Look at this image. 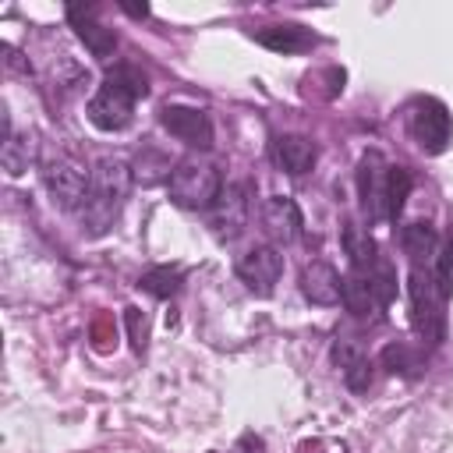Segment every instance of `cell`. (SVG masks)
<instances>
[{"label":"cell","instance_id":"obj_1","mask_svg":"<svg viewBox=\"0 0 453 453\" xmlns=\"http://www.w3.org/2000/svg\"><path fill=\"white\" fill-rule=\"evenodd\" d=\"M131 184H134V170L127 159L120 156H103L96 166H92V188H88V198L81 202V209L74 212L81 230L88 237H103L113 219L120 216L127 195H131Z\"/></svg>","mask_w":453,"mask_h":453},{"label":"cell","instance_id":"obj_2","mask_svg":"<svg viewBox=\"0 0 453 453\" xmlns=\"http://www.w3.org/2000/svg\"><path fill=\"white\" fill-rule=\"evenodd\" d=\"M145 96H149L145 71L131 60H120L106 71V78L92 92L85 113H88L92 127H99V131H124L134 117V103L145 99Z\"/></svg>","mask_w":453,"mask_h":453},{"label":"cell","instance_id":"obj_3","mask_svg":"<svg viewBox=\"0 0 453 453\" xmlns=\"http://www.w3.org/2000/svg\"><path fill=\"white\" fill-rule=\"evenodd\" d=\"M166 191H170V202L180 205V209H212L216 198L223 195V177L212 163H205L198 156H188L173 166V173L166 180Z\"/></svg>","mask_w":453,"mask_h":453},{"label":"cell","instance_id":"obj_4","mask_svg":"<svg viewBox=\"0 0 453 453\" xmlns=\"http://www.w3.org/2000/svg\"><path fill=\"white\" fill-rule=\"evenodd\" d=\"M407 294H411V326L425 343H442L446 336V311H442V297L435 290L432 269L411 265L407 273Z\"/></svg>","mask_w":453,"mask_h":453},{"label":"cell","instance_id":"obj_5","mask_svg":"<svg viewBox=\"0 0 453 453\" xmlns=\"http://www.w3.org/2000/svg\"><path fill=\"white\" fill-rule=\"evenodd\" d=\"M407 131L425 156H439L453 142V117L435 96H418L407 106Z\"/></svg>","mask_w":453,"mask_h":453},{"label":"cell","instance_id":"obj_6","mask_svg":"<svg viewBox=\"0 0 453 453\" xmlns=\"http://www.w3.org/2000/svg\"><path fill=\"white\" fill-rule=\"evenodd\" d=\"M42 184H46L53 205H60V209H67V212H78L81 202L88 198L92 170H85L78 159L57 152V156H46V159H42Z\"/></svg>","mask_w":453,"mask_h":453},{"label":"cell","instance_id":"obj_7","mask_svg":"<svg viewBox=\"0 0 453 453\" xmlns=\"http://www.w3.org/2000/svg\"><path fill=\"white\" fill-rule=\"evenodd\" d=\"M159 124H163L177 142H184L188 149H202V152H209V149L216 145L212 120H209V113L198 110V106L166 103V106L159 110Z\"/></svg>","mask_w":453,"mask_h":453},{"label":"cell","instance_id":"obj_8","mask_svg":"<svg viewBox=\"0 0 453 453\" xmlns=\"http://www.w3.org/2000/svg\"><path fill=\"white\" fill-rule=\"evenodd\" d=\"M234 269H237L241 283H244L251 294L269 297V294L276 290L280 276H283V255H280L276 244H255V248H248V251L237 258Z\"/></svg>","mask_w":453,"mask_h":453},{"label":"cell","instance_id":"obj_9","mask_svg":"<svg viewBox=\"0 0 453 453\" xmlns=\"http://www.w3.org/2000/svg\"><path fill=\"white\" fill-rule=\"evenodd\" d=\"M386 177H389L386 156L368 149L357 159V195H361V209L375 223H389V216H386Z\"/></svg>","mask_w":453,"mask_h":453},{"label":"cell","instance_id":"obj_10","mask_svg":"<svg viewBox=\"0 0 453 453\" xmlns=\"http://www.w3.org/2000/svg\"><path fill=\"white\" fill-rule=\"evenodd\" d=\"M262 226L276 244H294L301 237V230H304L297 202L290 195H269L262 202Z\"/></svg>","mask_w":453,"mask_h":453},{"label":"cell","instance_id":"obj_11","mask_svg":"<svg viewBox=\"0 0 453 453\" xmlns=\"http://www.w3.org/2000/svg\"><path fill=\"white\" fill-rule=\"evenodd\" d=\"M92 14H96L92 4H88V7H78V4L67 7V21H71L74 35L85 42V50H88L96 60H110L113 50H117V32L106 28V25H99V21H92Z\"/></svg>","mask_w":453,"mask_h":453},{"label":"cell","instance_id":"obj_12","mask_svg":"<svg viewBox=\"0 0 453 453\" xmlns=\"http://www.w3.org/2000/svg\"><path fill=\"white\" fill-rule=\"evenodd\" d=\"M258 46H265L269 53H283V57H294V53H308L311 46H319V35L297 21H283V25H262L251 32Z\"/></svg>","mask_w":453,"mask_h":453},{"label":"cell","instance_id":"obj_13","mask_svg":"<svg viewBox=\"0 0 453 453\" xmlns=\"http://www.w3.org/2000/svg\"><path fill=\"white\" fill-rule=\"evenodd\" d=\"M301 294H304L308 304L333 308L343 297V276L329 262H308L301 269Z\"/></svg>","mask_w":453,"mask_h":453},{"label":"cell","instance_id":"obj_14","mask_svg":"<svg viewBox=\"0 0 453 453\" xmlns=\"http://www.w3.org/2000/svg\"><path fill=\"white\" fill-rule=\"evenodd\" d=\"M333 361L347 382V389L354 393H368L372 389V357L347 336H336L333 340Z\"/></svg>","mask_w":453,"mask_h":453},{"label":"cell","instance_id":"obj_15","mask_svg":"<svg viewBox=\"0 0 453 453\" xmlns=\"http://www.w3.org/2000/svg\"><path fill=\"white\" fill-rule=\"evenodd\" d=\"M209 212H212V226H216L219 237H237L244 230V223H248V188L244 184H230L216 198V205Z\"/></svg>","mask_w":453,"mask_h":453},{"label":"cell","instance_id":"obj_16","mask_svg":"<svg viewBox=\"0 0 453 453\" xmlns=\"http://www.w3.org/2000/svg\"><path fill=\"white\" fill-rule=\"evenodd\" d=\"M315 142L311 138H304V134H276L273 138V159H276V166L283 170V173H290V177H301V173H308L311 166H315Z\"/></svg>","mask_w":453,"mask_h":453},{"label":"cell","instance_id":"obj_17","mask_svg":"<svg viewBox=\"0 0 453 453\" xmlns=\"http://www.w3.org/2000/svg\"><path fill=\"white\" fill-rule=\"evenodd\" d=\"M400 248H403V255L411 258V265L432 269V262H435L442 241H439V234H435L432 223L414 219V223H403V226H400Z\"/></svg>","mask_w":453,"mask_h":453},{"label":"cell","instance_id":"obj_18","mask_svg":"<svg viewBox=\"0 0 453 453\" xmlns=\"http://www.w3.org/2000/svg\"><path fill=\"white\" fill-rule=\"evenodd\" d=\"M0 159H4V170L11 177H21L28 170V163L35 159V149L28 142V134H14L11 127V113H4V145H0Z\"/></svg>","mask_w":453,"mask_h":453},{"label":"cell","instance_id":"obj_19","mask_svg":"<svg viewBox=\"0 0 453 453\" xmlns=\"http://www.w3.org/2000/svg\"><path fill=\"white\" fill-rule=\"evenodd\" d=\"M343 251H347V258H350V273H368V269L379 262V244H375V237H372L368 230L354 226V223L343 226Z\"/></svg>","mask_w":453,"mask_h":453},{"label":"cell","instance_id":"obj_20","mask_svg":"<svg viewBox=\"0 0 453 453\" xmlns=\"http://www.w3.org/2000/svg\"><path fill=\"white\" fill-rule=\"evenodd\" d=\"M343 308L354 315V319H361V322H375L379 319V301H375V294L368 290V283L357 276V273H350V276H343Z\"/></svg>","mask_w":453,"mask_h":453},{"label":"cell","instance_id":"obj_21","mask_svg":"<svg viewBox=\"0 0 453 453\" xmlns=\"http://www.w3.org/2000/svg\"><path fill=\"white\" fill-rule=\"evenodd\" d=\"M379 361H382V368H386V372L403 375V379H414V375H421V372H425V354H421V350H414V347H411V343H403V340L386 343V347L379 350Z\"/></svg>","mask_w":453,"mask_h":453},{"label":"cell","instance_id":"obj_22","mask_svg":"<svg viewBox=\"0 0 453 453\" xmlns=\"http://www.w3.org/2000/svg\"><path fill=\"white\" fill-rule=\"evenodd\" d=\"M180 283H184V269H170V265H152L149 273H142L138 276V287L145 290V294H152V297H159V301H166V297H173L177 290H180Z\"/></svg>","mask_w":453,"mask_h":453},{"label":"cell","instance_id":"obj_23","mask_svg":"<svg viewBox=\"0 0 453 453\" xmlns=\"http://www.w3.org/2000/svg\"><path fill=\"white\" fill-rule=\"evenodd\" d=\"M131 170H134V180H138L142 188H152V184H159V180H170V173H173L170 159H166L163 152H156V149H142L138 159L131 163Z\"/></svg>","mask_w":453,"mask_h":453},{"label":"cell","instance_id":"obj_24","mask_svg":"<svg viewBox=\"0 0 453 453\" xmlns=\"http://www.w3.org/2000/svg\"><path fill=\"white\" fill-rule=\"evenodd\" d=\"M357 276L368 283V290L375 294L379 308H389V304L396 301V273H393V265H389L386 258H379L368 273H357Z\"/></svg>","mask_w":453,"mask_h":453},{"label":"cell","instance_id":"obj_25","mask_svg":"<svg viewBox=\"0 0 453 453\" xmlns=\"http://www.w3.org/2000/svg\"><path fill=\"white\" fill-rule=\"evenodd\" d=\"M411 188H414L411 170L389 163V177H386V216H389V219H396V216L403 212V202H407Z\"/></svg>","mask_w":453,"mask_h":453},{"label":"cell","instance_id":"obj_26","mask_svg":"<svg viewBox=\"0 0 453 453\" xmlns=\"http://www.w3.org/2000/svg\"><path fill=\"white\" fill-rule=\"evenodd\" d=\"M124 319H127V329H131V347L142 354L145 350V340H149V326H145V319H142L138 308H127Z\"/></svg>","mask_w":453,"mask_h":453},{"label":"cell","instance_id":"obj_27","mask_svg":"<svg viewBox=\"0 0 453 453\" xmlns=\"http://www.w3.org/2000/svg\"><path fill=\"white\" fill-rule=\"evenodd\" d=\"M234 453H265V439L255 435V432H244V435L234 442Z\"/></svg>","mask_w":453,"mask_h":453},{"label":"cell","instance_id":"obj_28","mask_svg":"<svg viewBox=\"0 0 453 453\" xmlns=\"http://www.w3.org/2000/svg\"><path fill=\"white\" fill-rule=\"evenodd\" d=\"M4 53H7V67H11V71H25V74H28V64L21 60V53H18L14 46H4Z\"/></svg>","mask_w":453,"mask_h":453},{"label":"cell","instance_id":"obj_29","mask_svg":"<svg viewBox=\"0 0 453 453\" xmlns=\"http://www.w3.org/2000/svg\"><path fill=\"white\" fill-rule=\"evenodd\" d=\"M120 11L131 18H149V4H120Z\"/></svg>","mask_w":453,"mask_h":453}]
</instances>
